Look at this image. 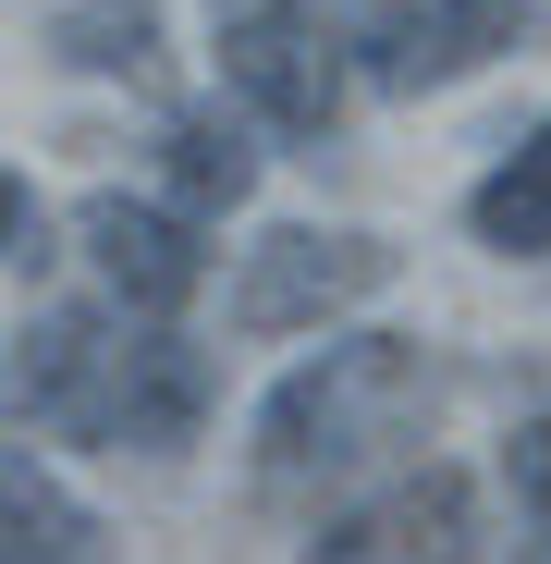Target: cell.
I'll return each instance as SVG.
<instances>
[{"mask_svg": "<svg viewBox=\"0 0 551 564\" xmlns=\"http://www.w3.org/2000/svg\"><path fill=\"white\" fill-rule=\"evenodd\" d=\"M417 405H429V344H417V332L319 344V368H295V381L257 405V479H269V491L343 479V466H367L381 442H405Z\"/></svg>", "mask_w": 551, "mask_h": 564, "instance_id": "cell-1", "label": "cell"}, {"mask_svg": "<svg viewBox=\"0 0 551 564\" xmlns=\"http://www.w3.org/2000/svg\"><path fill=\"white\" fill-rule=\"evenodd\" d=\"M393 270L405 246L393 234H319V221H283V234H257L245 270H233V332L245 344H283V332H319L367 295H393Z\"/></svg>", "mask_w": 551, "mask_h": 564, "instance_id": "cell-2", "label": "cell"}, {"mask_svg": "<svg viewBox=\"0 0 551 564\" xmlns=\"http://www.w3.org/2000/svg\"><path fill=\"white\" fill-rule=\"evenodd\" d=\"M221 74L257 123L331 135L343 99H355V37L319 25V0H257V13H221Z\"/></svg>", "mask_w": 551, "mask_h": 564, "instance_id": "cell-3", "label": "cell"}, {"mask_svg": "<svg viewBox=\"0 0 551 564\" xmlns=\"http://www.w3.org/2000/svg\"><path fill=\"white\" fill-rule=\"evenodd\" d=\"M539 37V0H367L355 13V74L381 99H429V86H466L478 62Z\"/></svg>", "mask_w": 551, "mask_h": 564, "instance_id": "cell-4", "label": "cell"}, {"mask_svg": "<svg viewBox=\"0 0 551 564\" xmlns=\"http://www.w3.org/2000/svg\"><path fill=\"white\" fill-rule=\"evenodd\" d=\"M307 564H478V479L466 466H405L393 491L343 503Z\"/></svg>", "mask_w": 551, "mask_h": 564, "instance_id": "cell-5", "label": "cell"}, {"mask_svg": "<svg viewBox=\"0 0 551 564\" xmlns=\"http://www.w3.org/2000/svg\"><path fill=\"white\" fill-rule=\"evenodd\" d=\"M111 393H123L111 319L49 307L37 332H13V430H37V442H111Z\"/></svg>", "mask_w": 551, "mask_h": 564, "instance_id": "cell-6", "label": "cell"}, {"mask_svg": "<svg viewBox=\"0 0 551 564\" xmlns=\"http://www.w3.org/2000/svg\"><path fill=\"white\" fill-rule=\"evenodd\" d=\"M74 234H86L99 282H111L135 319H172V307L209 282V246H197L209 221H197V209H172V197H86Z\"/></svg>", "mask_w": 551, "mask_h": 564, "instance_id": "cell-7", "label": "cell"}, {"mask_svg": "<svg viewBox=\"0 0 551 564\" xmlns=\"http://www.w3.org/2000/svg\"><path fill=\"white\" fill-rule=\"evenodd\" d=\"M209 393H221V368L184 344V332H135L123 344V393H111V442L99 454H184L209 430Z\"/></svg>", "mask_w": 551, "mask_h": 564, "instance_id": "cell-8", "label": "cell"}, {"mask_svg": "<svg viewBox=\"0 0 551 564\" xmlns=\"http://www.w3.org/2000/svg\"><path fill=\"white\" fill-rule=\"evenodd\" d=\"M0 564H111V528L25 454V430H13V466H0Z\"/></svg>", "mask_w": 551, "mask_h": 564, "instance_id": "cell-9", "label": "cell"}, {"mask_svg": "<svg viewBox=\"0 0 551 564\" xmlns=\"http://www.w3.org/2000/svg\"><path fill=\"white\" fill-rule=\"evenodd\" d=\"M159 197L197 209V221L245 209V197H257V135H245L233 111H172V135H159Z\"/></svg>", "mask_w": 551, "mask_h": 564, "instance_id": "cell-10", "label": "cell"}, {"mask_svg": "<svg viewBox=\"0 0 551 564\" xmlns=\"http://www.w3.org/2000/svg\"><path fill=\"white\" fill-rule=\"evenodd\" d=\"M466 234H478L491 258H551V111L515 135V160H503V172H478Z\"/></svg>", "mask_w": 551, "mask_h": 564, "instance_id": "cell-11", "label": "cell"}, {"mask_svg": "<svg viewBox=\"0 0 551 564\" xmlns=\"http://www.w3.org/2000/svg\"><path fill=\"white\" fill-rule=\"evenodd\" d=\"M49 62H74V74H123V86H159V62H172L159 0H62V13H49Z\"/></svg>", "mask_w": 551, "mask_h": 564, "instance_id": "cell-12", "label": "cell"}, {"mask_svg": "<svg viewBox=\"0 0 551 564\" xmlns=\"http://www.w3.org/2000/svg\"><path fill=\"white\" fill-rule=\"evenodd\" d=\"M503 491H515L527 564H551V417H515V442H503Z\"/></svg>", "mask_w": 551, "mask_h": 564, "instance_id": "cell-13", "label": "cell"}, {"mask_svg": "<svg viewBox=\"0 0 551 564\" xmlns=\"http://www.w3.org/2000/svg\"><path fill=\"white\" fill-rule=\"evenodd\" d=\"M0 258H13V282H37L62 246H49V209H37V184L13 172V184H0Z\"/></svg>", "mask_w": 551, "mask_h": 564, "instance_id": "cell-14", "label": "cell"}, {"mask_svg": "<svg viewBox=\"0 0 551 564\" xmlns=\"http://www.w3.org/2000/svg\"><path fill=\"white\" fill-rule=\"evenodd\" d=\"M221 13H257V0H221Z\"/></svg>", "mask_w": 551, "mask_h": 564, "instance_id": "cell-15", "label": "cell"}]
</instances>
